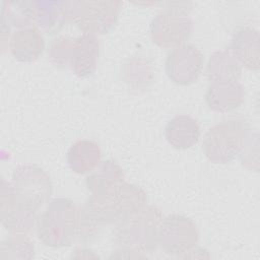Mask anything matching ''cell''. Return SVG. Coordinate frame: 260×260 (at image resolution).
Listing matches in <instances>:
<instances>
[{
    "instance_id": "6",
    "label": "cell",
    "mask_w": 260,
    "mask_h": 260,
    "mask_svg": "<svg viewBox=\"0 0 260 260\" xmlns=\"http://www.w3.org/2000/svg\"><path fill=\"white\" fill-rule=\"evenodd\" d=\"M121 6L117 0L69 1V20L83 32L105 35L116 26Z\"/></svg>"
},
{
    "instance_id": "1",
    "label": "cell",
    "mask_w": 260,
    "mask_h": 260,
    "mask_svg": "<svg viewBox=\"0 0 260 260\" xmlns=\"http://www.w3.org/2000/svg\"><path fill=\"white\" fill-rule=\"evenodd\" d=\"M145 205L144 190L126 182L110 192L90 194L80 210L78 236L85 242L90 241L103 225L118 223Z\"/></svg>"
},
{
    "instance_id": "21",
    "label": "cell",
    "mask_w": 260,
    "mask_h": 260,
    "mask_svg": "<svg viewBox=\"0 0 260 260\" xmlns=\"http://www.w3.org/2000/svg\"><path fill=\"white\" fill-rule=\"evenodd\" d=\"M1 259H31L35 246L25 234H11L1 243Z\"/></svg>"
},
{
    "instance_id": "3",
    "label": "cell",
    "mask_w": 260,
    "mask_h": 260,
    "mask_svg": "<svg viewBox=\"0 0 260 260\" xmlns=\"http://www.w3.org/2000/svg\"><path fill=\"white\" fill-rule=\"evenodd\" d=\"M162 218L159 208L145 205L117 223L114 231L116 244L134 252H153L158 246V228Z\"/></svg>"
},
{
    "instance_id": "8",
    "label": "cell",
    "mask_w": 260,
    "mask_h": 260,
    "mask_svg": "<svg viewBox=\"0 0 260 260\" xmlns=\"http://www.w3.org/2000/svg\"><path fill=\"white\" fill-rule=\"evenodd\" d=\"M199 233L194 221L182 214L164 217L158 228V246L168 254L181 256L197 244Z\"/></svg>"
},
{
    "instance_id": "13",
    "label": "cell",
    "mask_w": 260,
    "mask_h": 260,
    "mask_svg": "<svg viewBox=\"0 0 260 260\" xmlns=\"http://www.w3.org/2000/svg\"><path fill=\"white\" fill-rule=\"evenodd\" d=\"M229 51L240 65L249 70L260 67V37L258 30L251 27L237 29L232 38Z\"/></svg>"
},
{
    "instance_id": "7",
    "label": "cell",
    "mask_w": 260,
    "mask_h": 260,
    "mask_svg": "<svg viewBox=\"0 0 260 260\" xmlns=\"http://www.w3.org/2000/svg\"><path fill=\"white\" fill-rule=\"evenodd\" d=\"M11 184L18 198L38 210L47 203L53 193L48 173L36 165H20L12 173Z\"/></svg>"
},
{
    "instance_id": "18",
    "label": "cell",
    "mask_w": 260,
    "mask_h": 260,
    "mask_svg": "<svg viewBox=\"0 0 260 260\" xmlns=\"http://www.w3.org/2000/svg\"><path fill=\"white\" fill-rule=\"evenodd\" d=\"M98 171L89 175L85 184L90 194H103L110 192L124 183V172L117 161L107 159L101 161Z\"/></svg>"
},
{
    "instance_id": "20",
    "label": "cell",
    "mask_w": 260,
    "mask_h": 260,
    "mask_svg": "<svg viewBox=\"0 0 260 260\" xmlns=\"http://www.w3.org/2000/svg\"><path fill=\"white\" fill-rule=\"evenodd\" d=\"M31 23L30 1H3L1 31H10V26L24 28L34 26Z\"/></svg>"
},
{
    "instance_id": "22",
    "label": "cell",
    "mask_w": 260,
    "mask_h": 260,
    "mask_svg": "<svg viewBox=\"0 0 260 260\" xmlns=\"http://www.w3.org/2000/svg\"><path fill=\"white\" fill-rule=\"evenodd\" d=\"M73 41V38L64 36L51 41L48 47V56L54 66L58 68L69 67Z\"/></svg>"
},
{
    "instance_id": "12",
    "label": "cell",
    "mask_w": 260,
    "mask_h": 260,
    "mask_svg": "<svg viewBox=\"0 0 260 260\" xmlns=\"http://www.w3.org/2000/svg\"><path fill=\"white\" fill-rule=\"evenodd\" d=\"M30 13L35 26L47 34L59 31L69 20V1H30Z\"/></svg>"
},
{
    "instance_id": "11",
    "label": "cell",
    "mask_w": 260,
    "mask_h": 260,
    "mask_svg": "<svg viewBox=\"0 0 260 260\" xmlns=\"http://www.w3.org/2000/svg\"><path fill=\"white\" fill-rule=\"evenodd\" d=\"M100 42L95 35L83 32L73 41L69 67L78 77H89L96 69Z\"/></svg>"
},
{
    "instance_id": "4",
    "label": "cell",
    "mask_w": 260,
    "mask_h": 260,
    "mask_svg": "<svg viewBox=\"0 0 260 260\" xmlns=\"http://www.w3.org/2000/svg\"><path fill=\"white\" fill-rule=\"evenodd\" d=\"M191 5L187 2H169L150 22L152 42L162 49H175L183 45L191 36L193 21L189 16Z\"/></svg>"
},
{
    "instance_id": "16",
    "label": "cell",
    "mask_w": 260,
    "mask_h": 260,
    "mask_svg": "<svg viewBox=\"0 0 260 260\" xmlns=\"http://www.w3.org/2000/svg\"><path fill=\"white\" fill-rule=\"evenodd\" d=\"M167 141L176 149H187L194 146L200 138L198 122L188 115H177L165 127Z\"/></svg>"
},
{
    "instance_id": "17",
    "label": "cell",
    "mask_w": 260,
    "mask_h": 260,
    "mask_svg": "<svg viewBox=\"0 0 260 260\" xmlns=\"http://www.w3.org/2000/svg\"><path fill=\"white\" fill-rule=\"evenodd\" d=\"M102 160L100 145L88 139L77 140L67 152V164L71 171L83 175L92 172Z\"/></svg>"
},
{
    "instance_id": "10",
    "label": "cell",
    "mask_w": 260,
    "mask_h": 260,
    "mask_svg": "<svg viewBox=\"0 0 260 260\" xmlns=\"http://www.w3.org/2000/svg\"><path fill=\"white\" fill-rule=\"evenodd\" d=\"M203 54L192 44H183L173 49L165 62L166 73L171 81L179 85L195 82L201 74Z\"/></svg>"
},
{
    "instance_id": "19",
    "label": "cell",
    "mask_w": 260,
    "mask_h": 260,
    "mask_svg": "<svg viewBox=\"0 0 260 260\" xmlns=\"http://www.w3.org/2000/svg\"><path fill=\"white\" fill-rule=\"evenodd\" d=\"M241 74V65L229 50L216 51L211 54L206 67V76L210 83L238 81Z\"/></svg>"
},
{
    "instance_id": "2",
    "label": "cell",
    "mask_w": 260,
    "mask_h": 260,
    "mask_svg": "<svg viewBox=\"0 0 260 260\" xmlns=\"http://www.w3.org/2000/svg\"><path fill=\"white\" fill-rule=\"evenodd\" d=\"M79 219L80 211L71 199L54 198L37 218L38 238L48 247H68L78 236Z\"/></svg>"
},
{
    "instance_id": "15",
    "label": "cell",
    "mask_w": 260,
    "mask_h": 260,
    "mask_svg": "<svg viewBox=\"0 0 260 260\" xmlns=\"http://www.w3.org/2000/svg\"><path fill=\"white\" fill-rule=\"evenodd\" d=\"M244 98V87L239 81L212 82L205 93L208 108L219 113H226L239 108L243 104Z\"/></svg>"
},
{
    "instance_id": "14",
    "label": "cell",
    "mask_w": 260,
    "mask_h": 260,
    "mask_svg": "<svg viewBox=\"0 0 260 260\" xmlns=\"http://www.w3.org/2000/svg\"><path fill=\"white\" fill-rule=\"evenodd\" d=\"M9 51L19 62L37 61L44 52L45 40L37 26H28L15 30L8 43Z\"/></svg>"
},
{
    "instance_id": "5",
    "label": "cell",
    "mask_w": 260,
    "mask_h": 260,
    "mask_svg": "<svg viewBox=\"0 0 260 260\" xmlns=\"http://www.w3.org/2000/svg\"><path fill=\"white\" fill-rule=\"evenodd\" d=\"M243 120H228L212 126L204 135L202 151L214 164H228L240 155L248 137Z\"/></svg>"
},
{
    "instance_id": "9",
    "label": "cell",
    "mask_w": 260,
    "mask_h": 260,
    "mask_svg": "<svg viewBox=\"0 0 260 260\" xmlns=\"http://www.w3.org/2000/svg\"><path fill=\"white\" fill-rule=\"evenodd\" d=\"M37 210L27 206L16 195L11 183L1 180L0 220L11 234H26L37 222Z\"/></svg>"
}]
</instances>
